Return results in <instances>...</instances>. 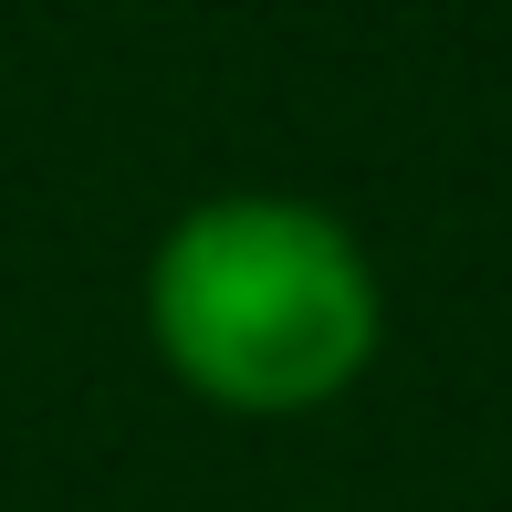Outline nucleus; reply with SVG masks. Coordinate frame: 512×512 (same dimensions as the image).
Listing matches in <instances>:
<instances>
[{
	"instance_id": "1",
	"label": "nucleus",
	"mask_w": 512,
	"mask_h": 512,
	"mask_svg": "<svg viewBox=\"0 0 512 512\" xmlns=\"http://www.w3.org/2000/svg\"><path fill=\"white\" fill-rule=\"evenodd\" d=\"M157 356L241 418L324 408L377 356V272L314 199H209L147 262Z\"/></svg>"
}]
</instances>
